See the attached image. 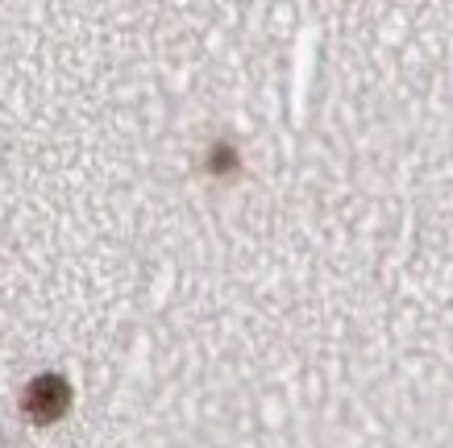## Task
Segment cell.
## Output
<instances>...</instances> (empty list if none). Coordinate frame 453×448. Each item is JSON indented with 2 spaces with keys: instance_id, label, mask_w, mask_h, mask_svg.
<instances>
[{
  "instance_id": "cell-1",
  "label": "cell",
  "mask_w": 453,
  "mask_h": 448,
  "mask_svg": "<svg viewBox=\"0 0 453 448\" xmlns=\"http://www.w3.org/2000/svg\"><path fill=\"white\" fill-rule=\"evenodd\" d=\"M71 407V386L63 374H38L21 394V411L34 423H55L63 420Z\"/></svg>"
}]
</instances>
